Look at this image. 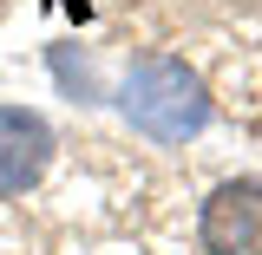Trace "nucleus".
<instances>
[{"mask_svg":"<svg viewBox=\"0 0 262 255\" xmlns=\"http://www.w3.org/2000/svg\"><path fill=\"white\" fill-rule=\"evenodd\" d=\"M118 111L131 118V131H144L151 144L177 151L190 144L196 131L210 125V98H203V79H196L184 59L170 53H151L125 72V92H118Z\"/></svg>","mask_w":262,"mask_h":255,"instance_id":"nucleus-1","label":"nucleus"},{"mask_svg":"<svg viewBox=\"0 0 262 255\" xmlns=\"http://www.w3.org/2000/svg\"><path fill=\"white\" fill-rule=\"evenodd\" d=\"M196 242H203V255H262V183L256 177L216 183L203 196Z\"/></svg>","mask_w":262,"mask_h":255,"instance_id":"nucleus-2","label":"nucleus"},{"mask_svg":"<svg viewBox=\"0 0 262 255\" xmlns=\"http://www.w3.org/2000/svg\"><path fill=\"white\" fill-rule=\"evenodd\" d=\"M46 170H53V125L27 105H0V196L39 190Z\"/></svg>","mask_w":262,"mask_h":255,"instance_id":"nucleus-3","label":"nucleus"}]
</instances>
